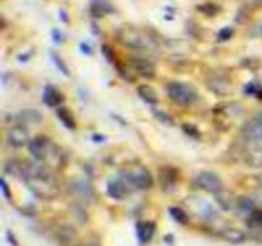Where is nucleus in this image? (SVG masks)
I'll use <instances>...</instances> for the list:
<instances>
[{
    "label": "nucleus",
    "mask_w": 262,
    "mask_h": 246,
    "mask_svg": "<svg viewBox=\"0 0 262 246\" xmlns=\"http://www.w3.org/2000/svg\"><path fill=\"white\" fill-rule=\"evenodd\" d=\"M247 225L253 230H259L262 228V208H256L252 214H249L247 217Z\"/></svg>",
    "instance_id": "cd10ccee"
},
{
    "label": "nucleus",
    "mask_w": 262,
    "mask_h": 246,
    "mask_svg": "<svg viewBox=\"0 0 262 246\" xmlns=\"http://www.w3.org/2000/svg\"><path fill=\"white\" fill-rule=\"evenodd\" d=\"M181 129H183V132H184L189 138H193V139H200V138H201L200 129H198L196 126H193V124L184 122V124L181 126Z\"/></svg>",
    "instance_id": "2f4dec72"
},
{
    "label": "nucleus",
    "mask_w": 262,
    "mask_h": 246,
    "mask_svg": "<svg viewBox=\"0 0 262 246\" xmlns=\"http://www.w3.org/2000/svg\"><path fill=\"white\" fill-rule=\"evenodd\" d=\"M106 191H107V196H111V198L115 199V201H123V199L129 194L127 187H126L123 182H120V181H112V182H109Z\"/></svg>",
    "instance_id": "f3484780"
},
{
    "label": "nucleus",
    "mask_w": 262,
    "mask_h": 246,
    "mask_svg": "<svg viewBox=\"0 0 262 246\" xmlns=\"http://www.w3.org/2000/svg\"><path fill=\"white\" fill-rule=\"evenodd\" d=\"M259 35H261V37H262V24H261V26H259Z\"/></svg>",
    "instance_id": "a19ab883"
},
{
    "label": "nucleus",
    "mask_w": 262,
    "mask_h": 246,
    "mask_svg": "<svg viewBox=\"0 0 262 246\" xmlns=\"http://www.w3.org/2000/svg\"><path fill=\"white\" fill-rule=\"evenodd\" d=\"M166 92H167V96L180 107H190L198 103V93L187 83L170 81L166 86Z\"/></svg>",
    "instance_id": "f257e3e1"
},
{
    "label": "nucleus",
    "mask_w": 262,
    "mask_h": 246,
    "mask_svg": "<svg viewBox=\"0 0 262 246\" xmlns=\"http://www.w3.org/2000/svg\"><path fill=\"white\" fill-rule=\"evenodd\" d=\"M51 38L54 40L55 44H61L63 43V34H61V31H58L57 28H52L51 29Z\"/></svg>",
    "instance_id": "f704fd0d"
},
{
    "label": "nucleus",
    "mask_w": 262,
    "mask_h": 246,
    "mask_svg": "<svg viewBox=\"0 0 262 246\" xmlns=\"http://www.w3.org/2000/svg\"><path fill=\"white\" fill-rule=\"evenodd\" d=\"M28 190L41 201H54L60 194V188L55 181L49 178H31L25 181Z\"/></svg>",
    "instance_id": "f03ea898"
},
{
    "label": "nucleus",
    "mask_w": 262,
    "mask_h": 246,
    "mask_svg": "<svg viewBox=\"0 0 262 246\" xmlns=\"http://www.w3.org/2000/svg\"><path fill=\"white\" fill-rule=\"evenodd\" d=\"M195 184L200 190H204L212 194H218L223 191V181L218 178V175L212 171H203L195 178Z\"/></svg>",
    "instance_id": "6e6552de"
},
{
    "label": "nucleus",
    "mask_w": 262,
    "mask_h": 246,
    "mask_svg": "<svg viewBox=\"0 0 262 246\" xmlns=\"http://www.w3.org/2000/svg\"><path fill=\"white\" fill-rule=\"evenodd\" d=\"M169 213H170L172 219H173L175 222L181 224V225H184V224H187V222H189V216L186 214V211H184V210H181V208H178V207H172V208H169Z\"/></svg>",
    "instance_id": "c756f323"
},
{
    "label": "nucleus",
    "mask_w": 262,
    "mask_h": 246,
    "mask_svg": "<svg viewBox=\"0 0 262 246\" xmlns=\"http://www.w3.org/2000/svg\"><path fill=\"white\" fill-rule=\"evenodd\" d=\"M233 35H235V28H233V26H224V28H221V29L218 31V34H216V41H218V43H226V41L232 40Z\"/></svg>",
    "instance_id": "c85d7f7f"
},
{
    "label": "nucleus",
    "mask_w": 262,
    "mask_h": 246,
    "mask_svg": "<svg viewBox=\"0 0 262 246\" xmlns=\"http://www.w3.org/2000/svg\"><path fill=\"white\" fill-rule=\"evenodd\" d=\"M6 141L12 147H25L26 144L31 142L29 133H28L26 127L25 126H18V124L11 126V127L6 129Z\"/></svg>",
    "instance_id": "9d476101"
},
{
    "label": "nucleus",
    "mask_w": 262,
    "mask_h": 246,
    "mask_svg": "<svg viewBox=\"0 0 262 246\" xmlns=\"http://www.w3.org/2000/svg\"><path fill=\"white\" fill-rule=\"evenodd\" d=\"M137 92H138V96L144 103H147V104H157L158 103V95H157V92H155V89L152 86L141 84V86H138Z\"/></svg>",
    "instance_id": "aec40b11"
},
{
    "label": "nucleus",
    "mask_w": 262,
    "mask_h": 246,
    "mask_svg": "<svg viewBox=\"0 0 262 246\" xmlns=\"http://www.w3.org/2000/svg\"><path fill=\"white\" fill-rule=\"evenodd\" d=\"M81 246H98L97 243H84V245H81Z\"/></svg>",
    "instance_id": "ea45409f"
},
{
    "label": "nucleus",
    "mask_w": 262,
    "mask_h": 246,
    "mask_svg": "<svg viewBox=\"0 0 262 246\" xmlns=\"http://www.w3.org/2000/svg\"><path fill=\"white\" fill-rule=\"evenodd\" d=\"M236 208H238V211H241V213L252 214V213L256 210V202H255V199H252V198L243 196V198L236 199Z\"/></svg>",
    "instance_id": "b1692460"
},
{
    "label": "nucleus",
    "mask_w": 262,
    "mask_h": 246,
    "mask_svg": "<svg viewBox=\"0 0 262 246\" xmlns=\"http://www.w3.org/2000/svg\"><path fill=\"white\" fill-rule=\"evenodd\" d=\"M243 136L252 142L259 144L262 142V110L256 112L244 126L241 130Z\"/></svg>",
    "instance_id": "1a4fd4ad"
},
{
    "label": "nucleus",
    "mask_w": 262,
    "mask_h": 246,
    "mask_svg": "<svg viewBox=\"0 0 262 246\" xmlns=\"http://www.w3.org/2000/svg\"><path fill=\"white\" fill-rule=\"evenodd\" d=\"M63 98L64 96L54 86H46L45 90H43V101H45V104L48 107H57V106H60L61 101H63Z\"/></svg>",
    "instance_id": "dca6fc26"
},
{
    "label": "nucleus",
    "mask_w": 262,
    "mask_h": 246,
    "mask_svg": "<svg viewBox=\"0 0 262 246\" xmlns=\"http://www.w3.org/2000/svg\"><path fill=\"white\" fill-rule=\"evenodd\" d=\"M117 40L118 43H121L126 47H130L134 51H140L144 49L146 44V37L135 28V26H121L117 31Z\"/></svg>",
    "instance_id": "39448f33"
},
{
    "label": "nucleus",
    "mask_w": 262,
    "mask_h": 246,
    "mask_svg": "<svg viewBox=\"0 0 262 246\" xmlns=\"http://www.w3.org/2000/svg\"><path fill=\"white\" fill-rule=\"evenodd\" d=\"M28 149H29L31 156L35 161L46 162L57 147L54 145V142L48 136L40 135V136H35L34 139H31V142L28 144Z\"/></svg>",
    "instance_id": "423d86ee"
},
{
    "label": "nucleus",
    "mask_w": 262,
    "mask_h": 246,
    "mask_svg": "<svg viewBox=\"0 0 262 246\" xmlns=\"http://www.w3.org/2000/svg\"><path fill=\"white\" fill-rule=\"evenodd\" d=\"M69 188H71L72 194H74L77 199L83 201V202H92L94 198H95L94 188H92V187L89 185V182H86V181L75 179V181L71 182V187H69Z\"/></svg>",
    "instance_id": "9b49d317"
},
{
    "label": "nucleus",
    "mask_w": 262,
    "mask_h": 246,
    "mask_svg": "<svg viewBox=\"0 0 262 246\" xmlns=\"http://www.w3.org/2000/svg\"><path fill=\"white\" fill-rule=\"evenodd\" d=\"M244 93L247 95H253V96H258L262 98V86L259 81H250L249 84L244 86Z\"/></svg>",
    "instance_id": "7c9ffc66"
},
{
    "label": "nucleus",
    "mask_w": 262,
    "mask_h": 246,
    "mask_svg": "<svg viewBox=\"0 0 262 246\" xmlns=\"http://www.w3.org/2000/svg\"><path fill=\"white\" fill-rule=\"evenodd\" d=\"M154 116L161 122V124H164V126H167V127H172L175 122H173V118L172 116H169V113H166V112H163V110H154Z\"/></svg>",
    "instance_id": "473e14b6"
},
{
    "label": "nucleus",
    "mask_w": 262,
    "mask_h": 246,
    "mask_svg": "<svg viewBox=\"0 0 262 246\" xmlns=\"http://www.w3.org/2000/svg\"><path fill=\"white\" fill-rule=\"evenodd\" d=\"M161 179H163V185L164 188H173L175 184H177V175H175V170H172L170 167H166V168H161Z\"/></svg>",
    "instance_id": "393cba45"
},
{
    "label": "nucleus",
    "mask_w": 262,
    "mask_h": 246,
    "mask_svg": "<svg viewBox=\"0 0 262 246\" xmlns=\"http://www.w3.org/2000/svg\"><path fill=\"white\" fill-rule=\"evenodd\" d=\"M127 64L135 73L141 75L143 78H154L157 75V67L149 58H144L140 55H130L127 58Z\"/></svg>",
    "instance_id": "0eeeda50"
},
{
    "label": "nucleus",
    "mask_w": 262,
    "mask_h": 246,
    "mask_svg": "<svg viewBox=\"0 0 262 246\" xmlns=\"http://www.w3.org/2000/svg\"><path fill=\"white\" fill-rule=\"evenodd\" d=\"M57 239L60 240V243L64 246H72L77 239H78V234H77V230L71 225H63L57 230Z\"/></svg>",
    "instance_id": "4468645a"
},
{
    "label": "nucleus",
    "mask_w": 262,
    "mask_h": 246,
    "mask_svg": "<svg viewBox=\"0 0 262 246\" xmlns=\"http://www.w3.org/2000/svg\"><path fill=\"white\" fill-rule=\"evenodd\" d=\"M196 11L201 12L203 15H206V17H216L223 9H221V6L216 5L215 2H206V3L198 5V6H196Z\"/></svg>",
    "instance_id": "5701e85b"
},
{
    "label": "nucleus",
    "mask_w": 262,
    "mask_h": 246,
    "mask_svg": "<svg viewBox=\"0 0 262 246\" xmlns=\"http://www.w3.org/2000/svg\"><path fill=\"white\" fill-rule=\"evenodd\" d=\"M244 162L250 168H262V145H253L247 149Z\"/></svg>",
    "instance_id": "2eb2a0df"
},
{
    "label": "nucleus",
    "mask_w": 262,
    "mask_h": 246,
    "mask_svg": "<svg viewBox=\"0 0 262 246\" xmlns=\"http://www.w3.org/2000/svg\"><path fill=\"white\" fill-rule=\"evenodd\" d=\"M57 118L60 119V122L66 127V129H75V126H77V122H75V118H74V115L71 113V110L68 109V107H60L58 110H57Z\"/></svg>",
    "instance_id": "4be33fe9"
},
{
    "label": "nucleus",
    "mask_w": 262,
    "mask_h": 246,
    "mask_svg": "<svg viewBox=\"0 0 262 246\" xmlns=\"http://www.w3.org/2000/svg\"><path fill=\"white\" fill-rule=\"evenodd\" d=\"M43 119V115L40 110L37 109H25L21 112H18L15 116H14V121L18 124V126H31V124H37V122H41Z\"/></svg>",
    "instance_id": "ddd939ff"
},
{
    "label": "nucleus",
    "mask_w": 262,
    "mask_h": 246,
    "mask_svg": "<svg viewBox=\"0 0 262 246\" xmlns=\"http://www.w3.org/2000/svg\"><path fill=\"white\" fill-rule=\"evenodd\" d=\"M215 198H216V202L220 204V207L224 211H230L233 207H236V199H233L232 193H229L226 190H223L218 194H215Z\"/></svg>",
    "instance_id": "412c9836"
},
{
    "label": "nucleus",
    "mask_w": 262,
    "mask_h": 246,
    "mask_svg": "<svg viewBox=\"0 0 262 246\" xmlns=\"http://www.w3.org/2000/svg\"><path fill=\"white\" fill-rule=\"evenodd\" d=\"M207 86L209 89L218 95V96H226L232 92V81L230 75L226 69H213L207 75Z\"/></svg>",
    "instance_id": "20e7f679"
},
{
    "label": "nucleus",
    "mask_w": 262,
    "mask_h": 246,
    "mask_svg": "<svg viewBox=\"0 0 262 246\" xmlns=\"http://www.w3.org/2000/svg\"><path fill=\"white\" fill-rule=\"evenodd\" d=\"M80 51L83 52V54H86V55H92V46L89 44V43H86V41H81L80 43Z\"/></svg>",
    "instance_id": "c9c22d12"
},
{
    "label": "nucleus",
    "mask_w": 262,
    "mask_h": 246,
    "mask_svg": "<svg viewBox=\"0 0 262 246\" xmlns=\"http://www.w3.org/2000/svg\"><path fill=\"white\" fill-rule=\"evenodd\" d=\"M115 12V6L109 0H91L89 2V15L92 18H103Z\"/></svg>",
    "instance_id": "f8f14e48"
},
{
    "label": "nucleus",
    "mask_w": 262,
    "mask_h": 246,
    "mask_svg": "<svg viewBox=\"0 0 262 246\" xmlns=\"http://www.w3.org/2000/svg\"><path fill=\"white\" fill-rule=\"evenodd\" d=\"M252 11H253V6H252L250 3H249V5H244L243 8H239L238 14H236V17H235L236 23L246 24V23L250 20V17H252Z\"/></svg>",
    "instance_id": "bb28decb"
},
{
    "label": "nucleus",
    "mask_w": 262,
    "mask_h": 246,
    "mask_svg": "<svg viewBox=\"0 0 262 246\" xmlns=\"http://www.w3.org/2000/svg\"><path fill=\"white\" fill-rule=\"evenodd\" d=\"M58 17H60V20L63 21V23H69V17H68V12H66V9H63V8H60V11H58Z\"/></svg>",
    "instance_id": "e433bc0d"
},
{
    "label": "nucleus",
    "mask_w": 262,
    "mask_h": 246,
    "mask_svg": "<svg viewBox=\"0 0 262 246\" xmlns=\"http://www.w3.org/2000/svg\"><path fill=\"white\" fill-rule=\"evenodd\" d=\"M255 202H256L258 205H261V208H262V188L255 193Z\"/></svg>",
    "instance_id": "4c0bfd02"
},
{
    "label": "nucleus",
    "mask_w": 262,
    "mask_h": 246,
    "mask_svg": "<svg viewBox=\"0 0 262 246\" xmlns=\"http://www.w3.org/2000/svg\"><path fill=\"white\" fill-rule=\"evenodd\" d=\"M49 57H51V60L54 61V64L57 66V69L64 75V77H69L71 75V72H69V69H68V66H66V63H64V60L55 52V51H49Z\"/></svg>",
    "instance_id": "a878e982"
},
{
    "label": "nucleus",
    "mask_w": 262,
    "mask_h": 246,
    "mask_svg": "<svg viewBox=\"0 0 262 246\" xmlns=\"http://www.w3.org/2000/svg\"><path fill=\"white\" fill-rule=\"evenodd\" d=\"M155 233V225L152 222H140L137 224V234L141 243H147L150 242V239L154 237Z\"/></svg>",
    "instance_id": "a211bd4d"
},
{
    "label": "nucleus",
    "mask_w": 262,
    "mask_h": 246,
    "mask_svg": "<svg viewBox=\"0 0 262 246\" xmlns=\"http://www.w3.org/2000/svg\"><path fill=\"white\" fill-rule=\"evenodd\" d=\"M101 51H103V55L107 58L109 63L118 66V64H117V58H115V52H114V49H112L109 44H103V46H101Z\"/></svg>",
    "instance_id": "72a5a7b5"
},
{
    "label": "nucleus",
    "mask_w": 262,
    "mask_h": 246,
    "mask_svg": "<svg viewBox=\"0 0 262 246\" xmlns=\"http://www.w3.org/2000/svg\"><path fill=\"white\" fill-rule=\"evenodd\" d=\"M221 237L224 240L230 242V243H235V245L243 243L247 239L246 233H243L241 230H236V228H226V230H223L221 231Z\"/></svg>",
    "instance_id": "6ab92c4d"
},
{
    "label": "nucleus",
    "mask_w": 262,
    "mask_h": 246,
    "mask_svg": "<svg viewBox=\"0 0 262 246\" xmlns=\"http://www.w3.org/2000/svg\"><path fill=\"white\" fill-rule=\"evenodd\" d=\"M2 190H3V194L9 199L11 196H9V190H8V185H6V181L5 179H2Z\"/></svg>",
    "instance_id": "58836bf2"
},
{
    "label": "nucleus",
    "mask_w": 262,
    "mask_h": 246,
    "mask_svg": "<svg viewBox=\"0 0 262 246\" xmlns=\"http://www.w3.org/2000/svg\"><path fill=\"white\" fill-rule=\"evenodd\" d=\"M123 176L132 187L138 190H149L154 185V178L150 171L140 164H132L126 167L123 170Z\"/></svg>",
    "instance_id": "7ed1b4c3"
}]
</instances>
